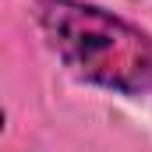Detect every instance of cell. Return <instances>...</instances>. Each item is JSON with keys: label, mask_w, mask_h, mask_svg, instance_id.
I'll use <instances>...</instances> for the list:
<instances>
[{"label": "cell", "mask_w": 152, "mask_h": 152, "mask_svg": "<svg viewBox=\"0 0 152 152\" xmlns=\"http://www.w3.org/2000/svg\"><path fill=\"white\" fill-rule=\"evenodd\" d=\"M32 21L50 53L85 85L124 99L152 96V36L92 0H32Z\"/></svg>", "instance_id": "1"}]
</instances>
